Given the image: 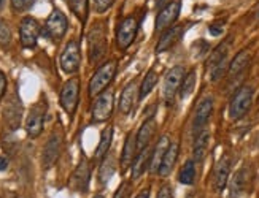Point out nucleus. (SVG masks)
<instances>
[{
  "instance_id": "1",
  "label": "nucleus",
  "mask_w": 259,
  "mask_h": 198,
  "mask_svg": "<svg viewBox=\"0 0 259 198\" xmlns=\"http://www.w3.org/2000/svg\"><path fill=\"white\" fill-rule=\"evenodd\" d=\"M115 73H116V60L105 62L91 78V83H89V95L96 97L102 94L108 87V84L113 81Z\"/></svg>"
},
{
  "instance_id": "2",
  "label": "nucleus",
  "mask_w": 259,
  "mask_h": 198,
  "mask_svg": "<svg viewBox=\"0 0 259 198\" xmlns=\"http://www.w3.org/2000/svg\"><path fill=\"white\" fill-rule=\"evenodd\" d=\"M253 103V89L250 86H242L240 89L234 94L231 105H229V117L232 120L242 119Z\"/></svg>"
},
{
  "instance_id": "3",
  "label": "nucleus",
  "mask_w": 259,
  "mask_h": 198,
  "mask_svg": "<svg viewBox=\"0 0 259 198\" xmlns=\"http://www.w3.org/2000/svg\"><path fill=\"white\" fill-rule=\"evenodd\" d=\"M183 78H185L183 67H174L165 73L164 83H162V100L167 105H170L174 102L177 92L180 91V87H182Z\"/></svg>"
},
{
  "instance_id": "4",
  "label": "nucleus",
  "mask_w": 259,
  "mask_h": 198,
  "mask_svg": "<svg viewBox=\"0 0 259 198\" xmlns=\"http://www.w3.org/2000/svg\"><path fill=\"white\" fill-rule=\"evenodd\" d=\"M67 18L61 10H53V13L48 16L47 24H45V37L53 40H61L67 32Z\"/></svg>"
},
{
  "instance_id": "5",
  "label": "nucleus",
  "mask_w": 259,
  "mask_h": 198,
  "mask_svg": "<svg viewBox=\"0 0 259 198\" xmlns=\"http://www.w3.org/2000/svg\"><path fill=\"white\" fill-rule=\"evenodd\" d=\"M137 29L139 21L135 16H127L126 19H122V23L119 24L116 32V41L121 49H127L132 45L135 35H137Z\"/></svg>"
},
{
  "instance_id": "6",
  "label": "nucleus",
  "mask_w": 259,
  "mask_h": 198,
  "mask_svg": "<svg viewBox=\"0 0 259 198\" xmlns=\"http://www.w3.org/2000/svg\"><path fill=\"white\" fill-rule=\"evenodd\" d=\"M45 114H47V103H45L43 100H40L38 103H35L32 106L30 113L27 116V120H26V130H27L29 137L37 138L41 134Z\"/></svg>"
},
{
  "instance_id": "7",
  "label": "nucleus",
  "mask_w": 259,
  "mask_h": 198,
  "mask_svg": "<svg viewBox=\"0 0 259 198\" xmlns=\"http://www.w3.org/2000/svg\"><path fill=\"white\" fill-rule=\"evenodd\" d=\"M80 97V81L78 78H72L62 86L61 91V105L69 114H73Z\"/></svg>"
},
{
  "instance_id": "8",
  "label": "nucleus",
  "mask_w": 259,
  "mask_h": 198,
  "mask_svg": "<svg viewBox=\"0 0 259 198\" xmlns=\"http://www.w3.org/2000/svg\"><path fill=\"white\" fill-rule=\"evenodd\" d=\"M40 35V26L33 18H24L21 21L19 26V38H21V45L32 49L37 46V40Z\"/></svg>"
},
{
  "instance_id": "9",
  "label": "nucleus",
  "mask_w": 259,
  "mask_h": 198,
  "mask_svg": "<svg viewBox=\"0 0 259 198\" xmlns=\"http://www.w3.org/2000/svg\"><path fill=\"white\" fill-rule=\"evenodd\" d=\"M113 113V92L104 91L97 97L93 108V119L94 122H105Z\"/></svg>"
},
{
  "instance_id": "10",
  "label": "nucleus",
  "mask_w": 259,
  "mask_h": 198,
  "mask_svg": "<svg viewBox=\"0 0 259 198\" xmlns=\"http://www.w3.org/2000/svg\"><path fill=\"white\" fill-rule=\"evenodd\" d=\"M80 62H81L80 46H78L76 41H69L61 54V69L65 73H75L80 69Z\"/></svg>"
},
{
  "instance_id": "11",
  "label": "nucleus",
  "mask_w": 259,
  "mask_h": 198,
  "mask_svg": "<svg viewBox=\"0 0 259 198\" xmlns=\"http://www.w3.org/2000/svg\"><path fill=\"white\" fill-rule=\"evenodd\" d=\"M180 10H182V2L180 0H170L156 18V30H165L172 27L180 15Z\"/></svg>"
},
{
  "instance_id": "12",
  "label": "nucleus",
  "mask_w": 259,
  "mask_h": 198,
  "mask_svg": "<svg viewBox=\"0 0 259 198\" xmlns=\"http://www.w3.org/2000/svg\"><path fill=\"white\" fill-rule=\"evenodd\" d=\"M61 146H62V135L61 134H54L50 137V140L47 141L43 149V156H41V162H43V168H51L53 165L58 160L59 154H61Z\"/></svg>"
},
{
  "instance_id": "13",
  "label": "nucleus",
  "mask_w": 259,
  "mask_h": 198,
  "mask_svg": "<svg viewBox=\"0 0 259 198\" xmlns=\"http://www.w3.org/2000/svg\"><path fill=\"white\" fill-rule=\"evenodd\" d=\"M211 113H213V100L210 97H205L204 100H200V103L197 105L196 114H194V120H193V134L194 135L200 134V131L204 130Z\"/></svg>"
},
{
  "instance_id": "14",
  "label": "nucleus",
  "mask_w": 259,
  "mask_h": 198,
  "mask_svg": "<svg viewBox=\"0 0 259 198\" xmlns=\"http://www.w3.org/2000/svg\"><path fill=\"white\" fill-rule=\"evenodd\" d=\"M105 45L107 43L102 27H94L91 30V35H89V57H91V62H96L104 56Z\"/></svg>"
},
{
  "instance_id": "15",
  "label": "nucleus",
  "mask_w": 259,
  "mask_h": 198,
  "mask_svg": "<svg viewBox=\"0 0 259 198\" xmlns=\"http://www.w3.org/2000/svg\"><path fill=\"white\" fill-rule=\"evenodd\" d=\"M229 173H231V162L226 156H224L218 162L217 168H215V174H213V187H215L217 192L224 190V187L228 185Z\"/></svg>"
},
{
  "instance_id": "16",
  "label": "nucleus",
  "mask_w": 259,
  "mask_h": 198,
  "mask_svg": "<svg viewBox=\"0 0 259 198\" xmlns=\"http://www.w3.org/2000/svg\"><path fill=\"white\" fill-rule=\"evenodd\" d=\"M182 32L183 27L182 26H172L162 32V35L157 41V46H156V52H165L167 49H170L175 43L182 38Z\"/></svg>"
},
{
  "instance_id": "17",
  "label": "nucleus",
  "mask_w": 259,
  "mask_h": 198,
  "mask_svg": "<svg viewBox=\"0 0 259 198\" xmlns=\"http://www.w3.org/2000/svg\"><path fill=\"white\" fill-rule=\"evenodd\" d=\"M89 176H91V170H89V163L86 160H81V163L78 165L76 170L72 174L70 185L75 190L86 192L88 184H89Z\"/></svg>"
},
{
  "instance_id": "18",
  "label": "nucleus",
  "mask_w": 259,
  "mask_h": 198,
  "mask_svg": "<svg viewBox=\"0 0 259 198\" xmlns=\"http://www.w3.org/2000/svg\"><path fill=\"white\" fill-rule=\"evenodd\" d=\"M170 146V140H168L167 135H164L159 141H157V145L154 146V149L151 151V159H150V171L153 173H157L161 167V162L165 156V152Z\"/></svg>"
},
{
  "instance_id": "19",
  "label": "nucleus",
  "mask_w": 259,
  "mask_h": 198,
  "mask_svg": "<svg viewBox=\"0 0 259 198\" xmlns=\"http://www.w3.org/2000/svg\"><path fill=\"white\" fill-rule=\"evenodd\" d=\"M177 159H178V143H170V146H168L165 156L161 162V167L157 170V174H161V176L170 174L177 163Z\"/></svg>"
},
{
  "instance_id": "20",
  "label": "nucleus",
  "mask_w": 259,
  "mask_h": 198,
  "mask_svg": "<svg viewBox=\"0 0 259 198\" xmlns=\"http://www.w3.org/2000/svg\"><path fill=\"white\" fill-rule=\"evenodd\" d=\"M154 130H156V122L153 119L145 120V122L142 124V127L137 131V151L139 152L143 151L146 146L150 145V140L154 134Z\"/></svg>"
},
{
  "instance_id": "21",
  "label": "nucleus",
  "mask_w": 259,
  "mask_h": 198,
  "mask_svg": "<svg viewBox=\"0 0 259 198\" xmlns=\"http://www.w3.org/2000/svg\"><path fill=\"white\" fill-rule=\"evenodd\" d=\"M135 152H137V134H131L127 135L126 138V143H124V149H122V156H121V165L122 168H127L131 162L134 160V156Z\"/></svg>"
},
{
  "instance_id": "22",
  "label": "nucleus",
  "mask_w": 259,
  "mask_h": 198,
  "mask_svg": "<svg viewBox=\"0 0 259 198\" xmlns=\"http://www.w3.org/2000/svg\"><path fill=\"white\" fill-rule=\"evenodd\" d=\"M208 140H210V135L207 130H202L200 134L196 135V140H194V149H193V154H194V162L200 163L202 160L205 159V154H207V148H208Z\"/></svg>"
},
{
  "instance_id": "23",
  "label": "nucleus",
  "mask_w": 259,
  "mask_h": 198,
  "mask_svg": "<svg viewBox=\"0 0 259 198\" xmlns=\"http://www.w3.org/2000/svg\"><path fill=\"white\" fill-rule=\"evenodd\" d=\"M135 102V83H129L119 95V111L129 114Z\"/></svg>"
},
{
  "instance_id": "24",
  "label": "nucleus",
  "mask_w": 259,
  "mask_h": 198,
  "mask_svg": "<svg viewBox=\"0 0 259 198\" xmlns=\"http://www.w3.org/2000/svg\"><path fill=\"white\" fill-rule=\"evenodd\" d=\"M151 159V151L146 146L143 151L139 152V156L135 157L134 167H132V179H139L142 173L145 171V168L148 167V160Z\"/></svg>"
},
{
  "instance_id": "25",
  "label": "nucleus",
  "mask_w": 259,
  "mask_h": 198,
  "mask_svg": "<svg viewBox=\"0 0 259 198\" xmlns=\"http://www.w3.org/2000/svg\"><path fill=\"white\" fill-rule=\"evenodd\" d=\"M111 140H113V127L111 125H107L105 130L102 131V137H100V141H99V146L96 149V159L97 160H102L107 152L111 146Z\"/></svg>"
},
{
  "instance_id": "26",
  "label": "nucleus",
  "mask_w": 259,
  "mask_h": 198,
  "mask_svg": "<svg viewBox=\"0 0 259 198\" xmlns=\"http://www.w3.org/2000/svg\"><path fill=\"white\" fill-rule=\"evenodd\" d=\"M116 170V163H115V157L111 156H105L102 160V165H100V171H99V179L104 185L110 182V179L113 178V173Z\"/></svg>"
},
{
  "instance_id": "27",
  "label": "nucleus",
  "mask_w": 259,
  "mask_h": 198,
  "mask_svg": "<svg viewBox=\"0 0 259 198\" xmlns=\"http://www.w3.org/2000/svg\"><path fill=\"white\" fill-rule=\"evenodd\" d=\"M246 181H248V173H246V168H242L235 173L234 179L231 182V196L232 198H239L243 193L245 187H246Z\"/></svg>"
},
{
  "instance_id": "28",
  "label": "nucleus",
  "mask_w": 259,
  "mask_h": 198,
  "mask_svg": "<svg viewBox=\"0 0 259 198\" xmlns=\"http://www.w3.org/2000/svg\"><path fill=\"white\" fill-rule=\"evenodd\" d=\"M228 51H229V40L223 41L221 45L211 52V56L208 59V69H210V72L215 69L217 65H220L221 62L228 60Z\"/></svg>"
},
{
  "instance_id": "29",
  "label": "nucleus",
  "mask_w": 259,
  "mask_h": 198,
  "mask_svg": "<svg viewBox=\"0 0 259 198\" xmlns=\"http://www.w3.org/2000/svg\"><path fill=\"white\" fill-rule=\"evenodd\" d=\"M248 62H250V54H248V51H240L237 56L232 59V62L229 65V75L231 76L240 75L246 69Z\"/></svg>"
},
{
  "instance_id": "30",
  "label": "nucleus",
  "mask_w": 259,
  "mask_h": 198,
  "mask_svg": "<svg viewBox=\"0 0 259 198\" xmlns=\"http://www.w3.org/2000/svg\"><path fill=\"white\" fill-rule=\"evenodd\" d=\"M178 179H180V182L185 184V185H191V184L194 182V179H196V162L194 160H188L183 165L182 171H180Z\"/></svg>"
},
{
  "instance_id": "31",
  "label": "nucleus",
  "mask_w": 259,
  "mask_h": 198,
  "mask_svg": "<svg viewBox=\"0 0 259 198\" xmlns=\"http://www.w3.org/2000/svg\"><path fill=\"white\" fill-rule=\"evenodd\" d=\"M156 84H157V73L151 70V72L146 73V76L143 78V83L140 84V97L139 98H145L154 89Z\"/></svg>"
},
{
  "instance_id": "32",
  "label": "nucleus",
  "mask_w": 259,
  "mask_h": 198,
  "mask_svg": "<svg viewBox=\"0 0 259 198\" xmlns=\"http://www.w3.org/2000/svg\"><path fill=\"white\" fill-rule=\"evenodd\" d=\"M194 87H196V73L189 72L188 75H185L182 87H180V94H182V98H188L191 94H193Z\"/></svg>"
},
{
  "instance_id": "33",
  "label": "nucleus",
  "mask_w": 259,
  "mask_h": 198,
  "mask_svg": "<svg viewBox=\"0 0 259 198\" xmlns=\"http://www.w3.org/2000/svg\"><path fill=\"white\" fill-rule=\"evenodd\" d=\"M69 4L75 16L80 21H84L88 16V0H69Z\"/></svg>"
},
{
  "instance_id": "34",
  "label": "nucleus",
  "mask_w": 259,
  "mask_h": 198,
  "mask_svg": "<svg viewBox=\"0 0 259 198\" xmlns=\"http://www.w3.org/2000/svg\"><path fill=\"white\" fill-rule=\"evenodd\" d=\"M35 0H11V7H13L16 12H26V10L32 8Z\"/></svg>"
},
{
  "instance_id": "35",
  "label": "nucleus",
  "mask_w": 259,
  "mask_h": 198,
  "mask_svg": "<svg viewBox=\"0 0 259 198\" xmlns=\"http://www.w3.org/2000/svg\"><path fill=\"white\" fill-rule=\"evenodd\" d=\"M11 40V34H10V29L8 26L4 23V21H0V45H8Z\"/></svg>"
},
{
  "instance_id": "36",
  "label": "nucleus",
  "mask_w": 259,
  "mask_h": 198,
  "mask_svg": "<svg viewBox=\"0 0 259 198\" xmlns=\"http://www.w3.org/2000/svg\"><path fill=\"white\" fill-rule=\"evenodd\" d=\"M115 0H94V4H96V10L99 13H104L107 12V10L113 5Z\"/></svg>"
},
{
  "instance_id": "37",
  "label": "nucleus",
  "mask_w": 259,
  "mask_h": 198,
  "mask_svg": "<svg viewBox=\"0 0 259 198\" xmlns=\"http://www.w3.org/2000/svg\"><path fill=\"white\" fill-rule=\"evenodd\" d=\"M129 192H131L129 184H127V182H122V184L118 187V190L115 192V196H113V198H127V196H129Z\"/></svg>"
},
{
  "instance_id": "38",
  "label": "nucleus",
  "mask_w": 259,
  "mask_h": 198,
  "mask_svg": "<svg viewBox=\"0 0 259 198\" xmlns=\"http://www.w3.org/2000/svg\"><path fill=\"white\" fill-rule=\"evenodd\" d=\"M157 198H174L172 189L168 185H162L159 192H157Z\"/></svg>"
},
{
  "instance_id": "39",
  "label": "nucleus",
  "mask_w": 259,
  "mask_h": 198,
  "mask_svg": "<svg viewBox=\"0 0 259 198\" xmlns=\"http://www.w3.org/2000/svg\"><path fill=\"white\" fill-rule=\"evenodd\" d=\"M5 89H7V80H5V75L0 72V98L4 97Z\"/></svg>"
},
{
  "instance_id": "40",
  "label": "nucleus",
  "mask_w": 259,
  "mask_h": 198,
  "mask_svg": "<svg viewBox=\"0 0 259 198\" xmlns=\"http://www.w3.org/2000/svg\"><path fill=\"white\" fill-rule=\"evenodd\" d=\"M135 198H150V187H148V189H143Z\"/></svg>"
},
{
  "instance_id": "41",
  "label": "nucleus",
  "mask_w": 259,
  "mask_h": 198,
  "mask_svg": "<svg viewBox=\"0 0 259 198\" xmlns=\"http://www.w3.org/2000/svg\"><path fill=\"white\" fill-rule=\"evenodd\" d=\"M210 32H211V35H220L221 27L220 26H210Z\"/></svg>"
},
{
  "instance_id": "42",
  "label": "nucleus",
  "mask_w": 259,
  "mask_h": 198,
  "mask_svg": "<svg viewBox=\"0 0 259 198\" xmlns=\"http://www.w3.org/2000/svg\"><path fill=\"white\" fill-rule=\"evenodd\" d=\"M7 167H8V160L5 157H0V171L5 170Z\"/></svg>"
},
{
  "instance_id": "43",
  "label": "nucleus",
  "mask_w": 259,
  "mask_h": 198,
  "mask_svg": "<svg viewBox=\"0 0 259 198\" xmlns=\"http://www.w3.org/2000/svg\"><path fill=\"white\" fill-rule=\"evenodd\" d=\"M5 2H7V0H0V12H2V10H4V7H5Z\"/></svg>"
},
{
  "instance_id": "44",
  "label": "nucleus",
  "mask_w": 259,
  "mask_h": 198,
  "mask_svg": "<svg viewBox=\"0 0 259 198\" xmlns=\"http://www.w3.org/2000/svg\"><path fill=\"white\" fill-rule=\"evenodd\" d=\"M256 16H257V19H259V7H257V12H256Z\"/></svg>"
},
{
  "instance_id": "45",
  "label": "nucleus",
  "mask_w": 259,
  "mask_h": 198,
  "mask_svg": "<svg viewBox=\"0 0 259 198\" xmlns=\"http://www.w3.org/2000/svg\"><path fill=\"white\" fill-rule=\"evenodd\" d=\"M94 198H104L102 195H97V196H94Z\"/></svg>"
}]
</instances>
